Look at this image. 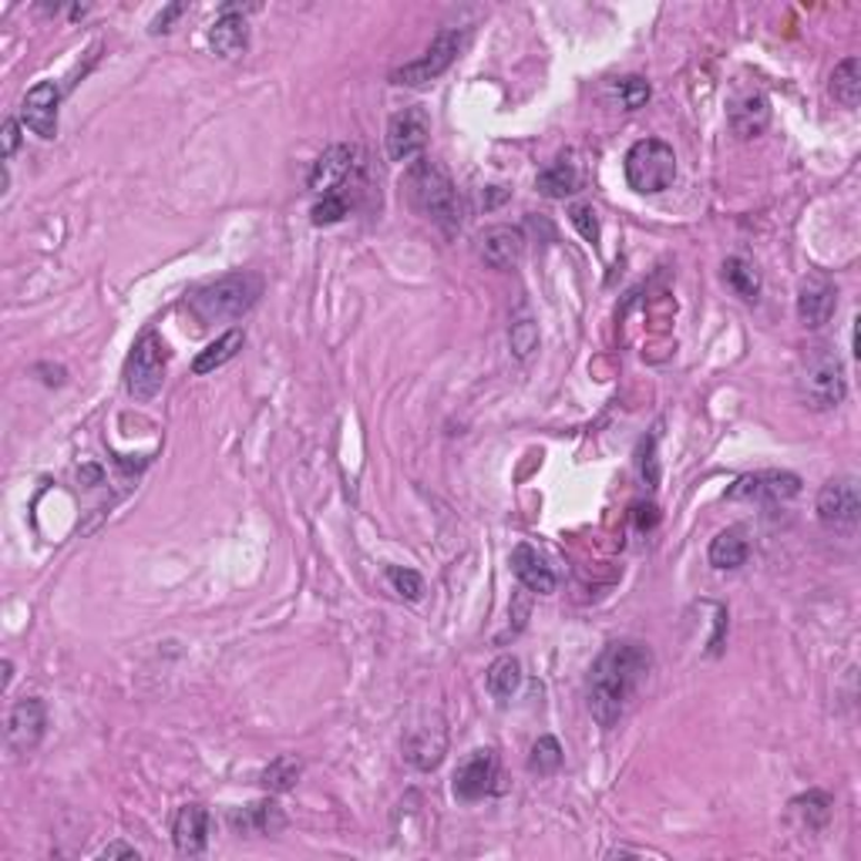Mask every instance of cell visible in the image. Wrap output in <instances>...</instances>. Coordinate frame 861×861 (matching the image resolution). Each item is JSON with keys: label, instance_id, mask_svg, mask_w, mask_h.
Segmentation results:
<instances>
[{"label": "cell", "instance_id": "obj_28", "mask_svg": "<svg viewBox=\"0 0 861 861\" xmlns=\"http://www.w3.org/2000/svg\"><path fill=\"white\" fill-rule=\"evenodd\" d=\"M831 811H834V801H831V794H824V791H808V794H801V798L791 801V814L801 818V824H804L808 831H821V828L831 821Z\"/></svg>", "mask_w": 861, "mask_h": 861}, {"label": "cell", "instance_id": "obj_2", "mask_svg": "<svg viewBox=\"0 0 861 861\" xmlns=\"http://www.w3.org/2000/svg\"><path fill=\"white\" fill-rule=\"evenodd\" d=\"M408 199H411V206H414L424 219L438 222L444 232L461 229V216H464L461 196H458L451 176H448L438 162L418 159V162L408 169Z\"/></svg>", "mask_w": 861, "mask_h": 861}, {"label": "cell", "instance_id": "obj_22", "mask_svg": "<svg viewBox=\"0 0 861 861\" xmlns=\"http://www.w3.org/2000/svg\"><path fill=\"white\" fill-rule=\"evenodd\" d=\"M283 824H287V818L277 801H257V804L229 811V828L236 834H277Z\"/></svg>", "mask_w": 861, "mask_h": 861}, {"label": "cell", "instance_id": "obj_39", "mask_svg": "<svg viewBox=\"0 0 861 861\" xmlns=\"http://www.w3.org/2000/svg\"><path fill=\"white\" fill-rule=\"evenodd\" d=\"M186 14V4H172V8H166L156 21H152V34H166V31H172L169 24L176 21V18H182Z\"/></svg>", "mask_w": 861, "mask_h": 861}, {"label": "cell", "instance_id": "obj_11", "mask_svg": "<svg viewBox=\"0 0 861 861\" xmlns=\"http://www.w3.org/2000/svg\"><path fill=\"white\" fill-rule=\"evenodd\" d=\"M44 727H48V707H44V700H41V697H24V700H18V703L11 707V713H8V730H4L8 748H11L14 754H31V751L41 744Z\"/></svg>", "mask_w": 861, "mask_h": 861}, {"label": "cell", "instance_id": "obj_29", "mask_svg": "<svg viewBox=\"0 0 861 861\" xmlns=\"http://www.w3.org/2000/svg\"><path fill=\"white\" fill-rule=\"evenodd\" d=\"M723 280H727V287H730L737 297H741V300L758 303V297H761V277H758V270H754L748 260L730 257V260L723 263Z\"/></svg>", "mask_w": 861, "mask_h": 861}, {"label": "cell", "instance_id": "obj_36", "mask_svg": "<svg viewBox=\"0 0 861 861\" xmlns=\"http://www.w3.org/2000/svg\"><path fill=\"white\" fill-rule=\"evenodd\" d=\"M388 579H391V585L404 595V599H421V592H424V582H421V575L414 572V569H401V565H391L388 569Z\"/></svg>", "mask_w": 861, "mask_h": 861}, {"label": "cell", "instance_id": "obj_24", "mask_svg": "<svg viewBox=\"0 0 861 861\" xmlns=\"http://www.w3.org/2000/svg\"><path fill=\"white\" fill-rule=\"evenodd\" d=\"M710 565L713 569H741L744 562H748V555H751V542H748V535H744V529H723V532H717L713 535V542H710Z\"/></svg>", "mask_w": 861, "mask_h": 861}, {"label": "cell", "instance_id": "obj_7", "mask_svg": "<svg viewBox=\"0 0 861 861\" xmlns=\"http://www.w3.org/2000/svg\"><path fill=\"white\" fill-rule=\"evenodd\" d=\"M428 136H431V118L421 104H411V108H401L398 114H391V121H388V156H391V162L414 166L418 159H424Z\"/></svg>", "mask_w": 861, "mask_h": 861}, {"label": "cell", "instance_id": "obj_17", "mask_svg": "<svg viewBox=\"0 0 861 861\" xmlns=\"http://www.w3.org/2000/svg\"><path fill=\"white\" fill-rule=\"evenodd\" d=\"M727 121L737 139H758L771 126V101L761 91L737 94L727 108Z\"/></svg>", "mask_w": 861, "mask_h": 861}, {"label": "cell", "instance_id": "obj_30", "mask_svg": "<svg viewBox=\"0 0 861 861\" xmlns=\"http://www.w3.org/2000/svg\"><path fill=\"white\" fill-rule=\"evenodd\" d=\"M300 774H303V764H300L293 754H280V758L263 771L260 784H263L267 791H273V794H283V791H293V788H297Z\"/></svg>", "mask_w": 861, "mask_h": 861}, {"label": "cell", "instance_id": "obj_3", "mask_svg": "<svg viewBox=\"0 0 861 861\" xmlns=\"http://www.w3.org/2000/svg\"><path fill=\"white\" fill-rule=\"evenodd\" d=\"M263 297V280L250 270L229 273L189 297V310L196 313L199 323H222V320H239L242 313H250L257 300Z\"/></svg>", "mask_w": 861, "mask_h": 861}, {"label": "cell", "instance_id": "obj_14", "mask_svg": "<svg viewBox=\"0 0 861 861\" xmlns=\"http://www.w3.org/2000/svg\"><path fill=\"white\" fill-rule=\"evenodd\" d=\"M495 781H499V758H495V751L481 748L458 768L454 798L474 804V801H481V798H488L491 791H495Z\"/></svg>", "mask_w": 861, "mask_h": 861}, {"label": "cell", "instance_id": "obj_5", "mask_svg": "<svg viewBox=\"0 0 861 861\" xmlns=\"http://www.w3.org/2000/svg\"><path fill=\"white\" fill-rule=\"evenodd\" d=\"M623 172L633 192L640 196H657L667 192L677 179V156L663 139H640L627 159H623Z\"/></svg>", "mask_w": 861, "mask_h": 861}, {"label": "cell", "instance_id": "obj_6", "mask_svg": "<svg viewBox=\"0 0 861 861\" xmlns=\"http://www.w3.org/2000/svg\"><path fill=\"white\" fill-rule=\"evenodd\" d=\"M166 343L156 330H146L126 363V388L136 401H152L166 384Z\"/></svg>", "mask_w": 861, "mask_h": 861}, {"label": "cell", "instance_id": "obj_16", "mask_svg": "<svg viewBox=\"0 0 861 861\" xmlns=\"http://www.w3.org/2000/svg\"><path fill=\"white\" fill-rule=\"evenodd\" d=\"M478 253L491 270H512L525 253V232L519 226H491L478 239Z\"/></svg>", "mask_w": 861, "mask_h": 861}, {"label": "cell", "instance_id": "obj_19", "mask_svg": "<svg viewBox=\"0 0 861 861\" xmlns=\"http://www.w3.org/2000/svg\"><path fill=\"white\" fill-rule=\"evenodd\" d=\"M250 44V24H246L239 8H222V14L216 18V24L209 28V48L212 54L232 61L246 51Z\"/></svg>", "mask_w": 861, "mask_h": 861}, {"label": "cell", "instance_id": "obj_33", "mask_svg": "<svg viewBox=\"0 0 861 861\" xmlns=\"http://www.w3.org/2000/svg\"><path fill=\"white\" fill-rule=\"evenodd\" d=\"M617 94H620V101H623L627 111H637V108H643V104L650 101V81L640 78V74H630V78H623V81L617 84Z\"/></svg>", "mask_w": 861, "mask_h": 861}, {"label": "cell", "instance_id": "obj_31", "mask_svg": "<svg viewBox=\"0 0 861 861\" xmlns=\"http://www.w3.org/2000/svg\"><path fill=\"white\" fill-rule=\"evenodd\" d=\"M562 768V744L555 741V737H539V741L532 744V754H529V771L539 774V778H549Z\"/></svg>", "mask_w": 861, "mask_h": 861}, {"label": "cell", "instance_id": "obj_10", "mask_svg": "<svg viewBox=\"0 0 861 861\" xmlns=\"http://www.w3.org/2000/svg\"><path fill=\"white\" fill-rule=\"evenodd\" d=\"M801 491V478L794 471H758V474H744L737 478L733 488L727 491L730 502H784L794 499Z\"/></svg>", "mask_w": 861, "mask_h": 861}, {"label": "cell", "instance_id": "obj_15", "mask_svg": "<svg viewBox=\"0 0 861 861\" xmlns=\"http://www.w3.org/2000/svg\"><path fill=\"white\" fill-rule=\"evenodd\" d=\"M58 104H61V88L54 81H41L24 94L21 121L38 139L51 142L58 136Z\"/></svg>", "mask_w": 861, "mask_h": 861}, {"label": "cell", "instance_id": "obj_40", "mask_svg": "<svg viewBox=\"0 0 861 861\" xmlns=\"http://www.w3.org/2000/svg\"><path fill=\"white\" fill-rule=\"evenodd\" d=\"M98 858H139V851L132 844H126V841H114V844L101 848Z\"/></svg>", "mask_w": 861, "mask_h": 861}, {"label": "cell", "instance_id": "obj_13", "mask_svg": "<svg viewBox=\"0 0 861 861\" xmlns=\"http://www.w3.org/2000/svg\"><path fill=\"white\" fill-rule=\"evenodd\" d=\"M838 310V287L824 273H808L798 287V317L808 330H821Z\"/></svg>", "mask_w": 861, "mask_h": 861}, {"label": "cell", "instance_id": "obj_25", "mask_svg": "<svg viewBox=\"0 0 861 861\" xmlns=\"http://www.w3.org/2000/svg\"><path fill=\"white\" fill-rule=\"evenodd\" d=\"M535 189L545 199H565L572 192H579V169L569 159H555L552 166H545L535 179Z\"/></svg>", "mask_w": 861, "mask_h": 861}, {"label": "cell", "instance_id": "obj_1", "mask_svg": "<svg viewBox=\"0 0 861 861\" xmlns=\"http://www.w3.org/2000/svg\"><path fill=\"white\" fill-rule=\"evenodd\" d=\"M653 653L640 640H617L605 643L602 653L592 660L585 677V703L599 727H617L643 683L650 680Z\"/></svg>", "mask_w": 861, "mask_h": 861}, {"label": "cell", "instance_id": "obj_37", "mask_svg": "<svg viewBox=\"0 0 861 861\" xmlns=\"http://www.w3.org/2000/svg\"><path fill=\"white\" fill-rule=\"evenodd\" d=\"M643 478L650 488H657L660 481V464H657V434H650V441L643 444Z\"/></svg>", "mask_w": 861, "mask_h": 861}, {"label": "cell", "instance_id": "obj_42", "mask_svg": "<svg viewBox=\"0 0 861 861\" xmlns=\"http://www.w3.org/2000/svg\"><path fill=\"white\" fill-rule=\"evenodd\" d=\"M78 478H81V481H91V488H94V484L101 481V471H98V468H91V464H84V468L78 471Z\"/></svg>", "mask_w": 861, "mask_h": 861}, {"label": "cell", "instance_id": "obj_27", "mask_svg": "<svg viewBox=\"0 0 861 861\" xmlns=\"http://www.w3.org/2000/svg\"><path fill=\"white\" fill-rule=\"evenodd\" d=\"M831 94H834L838 104L858 108V101H861V61H858L854 54L844 58V61L834 68V74H831Z\"/></svg>", "mask_w": 861, "mask_h": 861}, {"label": "cell", "instance_id": "obj_8", "mask_svg": "<svg viewBox=\"0 0 861 861\" xmlns=\"http://www.w3.org/2000/svg\"><path fill=\"white\" fill-rule=\"evenodd\" d=\"M461 48H464V31L444 28V31L431 41V48H428L418 61L398 68V71L391 74V81H394V84H408V88L428 84V81L441 78V74L458 61Z\"/></svg>", "mask_w": 861, "mask_h": 861}, {"label": "cell", "instance_id": "obj_23", "mask_svg": "<svg viewBox=\"0 0 861 861\" xmlns=\"http://www.w3.org/2000/svg\"><path fill=\"white\" fill-rule=\"evenodd\" d=\"M242 343H246V333L239 330V327H232V330H226L222 337H216L212 343H206L199 353H196V360H192V374H212V371H219V367H226L239 350H242Z\"/></svg>", "mask_w": 861, "mask_h": 861}, {"label": "cell", "instance_id": "obj_21", "mask_svg": "<svg viewBox=\"0 0 861 861\" xmlns=\"http://www.w3.org/2000/svg\"><path fill=\"white\" fill-rule=\"evenodd\" d=\"M512 572H515V579L522 582V589H529V592H535V595L555 592V572H552V565H549L532 545H525V542L512 549Z\"/></svg>", "mask_w": 861, "mask_h": 861}, {"label": "cell", "instance_id": "obj_4", "mask_svg": "<svg viewBox=\"0 0 861 861\" xmlns=\"http://www.w3.org/2000/svg\"><path fill=\"white\" fill-rule=\"evenodd\" d=\"M798 388L801 398L811 411H831L848 398V374L841 357L828 347L818 343L804 353L801 360V374H798Z\"/></svg>", "mask_w": 861, "mask_h": 861}, {"label": "cell", "instance_id": "obj_26", "mask_svg": "<svg viewBox=\"0 0 861 861\" xmlns=\"http://www.w3.org/2000/svg\"><path fill=\"white\" fill-rule=\"evenodd\" d=\"M484 683H488L491 697H499V700L515 697V690L522 687V663H519V657H499L495 663L488 667Z\"/></svg>", "mask_w": 861, "mask_h": 861}, {"label": "cell", "instance_id": "obj_41", "mask_svg": "<svg viewBox=\"0 0 861 861\" xmlns=\"http://www.w3.org/2000/svg\"><path fill=\"white\" fill-rule=\"evenodd\" d=\"M633 512H637V525H640V529L657 525V509H653V505H647V509H643V505H637Z\"/></svg>", "mask_w": 861, "mask_h": 861}, {"label": "cell", "instance_id": "obj_20", "mask_svg": "<svg viewBox=\"0 0 861 861\" xmlns=\"http://www.w3.org/2000/svg\"><path fill=\"white\" fill-rule=\"evenodd\" d=\"M353 159H357V149L353 146H330L310 169V189L320 192V196H330L343 179L347 172L353 169Z\"/></svg>", "mask_w": 861, "mask_h": 861}, {"label": "cell", "instance_id": "obj_38", "mask_svg": "<svg viewBox=\"0 0 861 861\" xmlns=\"http://www.w3.org/2000/svg\"><path fill=\"white\" fill-rule=\"evenodd\" d=\"M18 146H21V121H18V118H8V121H4V162L18 152Z\"/></svg>", "mask_w": 861, "mask_h": 861}, {"label": "cell", "instance_id": "obj_35", "mask_svg": "<svg viewBox=\"0 0 861 861\" xmlns=\"http://www.w3.org/2000/svg\"><path fill=\"white\" fill-rule=\"evenodd\" d=\"M569 219H572V226L579 229V236H582L585 242L599 246V216H595L592 206H585V202L572 206V209H569Z\"/></svg>", "mask_w": 861, "mask_h": 861}, {"label": "cell", "instance_id": "obj_43", "mask_svg": "<svg viewBox=\"0 0 861 861\" xmlns=\"http://www.w3.org/2000/svg\"><path fill=\"white\" fill-rule=\"evenodd\" d=\"M11 677H14V667H11V660H4V690L11 687Z\"/></svg>", "mask_w": 861, "mask_h": 861}, {"label": "cell", "instance_id": "obj_12", "mask_svg": "<svg viewBox=\"0 0 861 861\" xmlns=\"http://www.w3.org/2000/svg\"><path fill=\"white\" fill-rule=\"evenodd\" d=\"M444 751H448V730L441 717H428L414 723L404 737V758L418 771H434L444 761Z\"/></svg>", "mask_w": 861, "mask_h": 861}, {"label": "cell", "instance_id": "obj_32", "mask_svg": "<svg viewBox=\"0 0 861 861\" xmlns=\"http://www.w3.org/2000/svg\"><path fill=\"white\" fill-rule=\"evenodd\" d=\"M509 343H512V353H515L519 360H529L532 350H539V327H535L529 317L515 320L512 330H509Z\"/></svg>", "mask_w": 861, "mask_h": 861}, {"label": "cell", "instance_id": "obj_18", "mask_svg": "<svg viewBox=\"0 0 861 861\" xmlns=\"http://www.w3.org/2000/svg\"><path fill=\"white\" fill-rule=\"evenodd\" d=\"M176 851L186 858H199L209 844V811L202 804H182L172 821Z\"/></svg>", "mask_w": 861, "mask_h": 861}, {"label": "cell", "instance_id": "obj_9", "mask_svg": "<svg viewBox=\"0 0 861 861\" xmlns=\"http://www.w3.org/2000/svg\"><path fill=\"white\" fill-rule=\"evenodd\" d=\"M818 522L831 532H854L861 519V495L854 478H831L814 502Z\"/></svg>", "mask_w": 861, "mask_h": 861}, {"label": "cell", "instance_id": "obj_34", "mask_svg": "<svg viewBox=\"0 0 861 861\" xmlns=\"http://www.w3.org/2000/svg\"><path fill=\"white\" fill-rule=\"evenodd\" d=\"M313 226H333V222H340L343 216H347V199L343 196H337V192H330V196H323L317 206H313Z\"/></svg>", "mask_w": 861, "mask_h": 861}]
</instances>
